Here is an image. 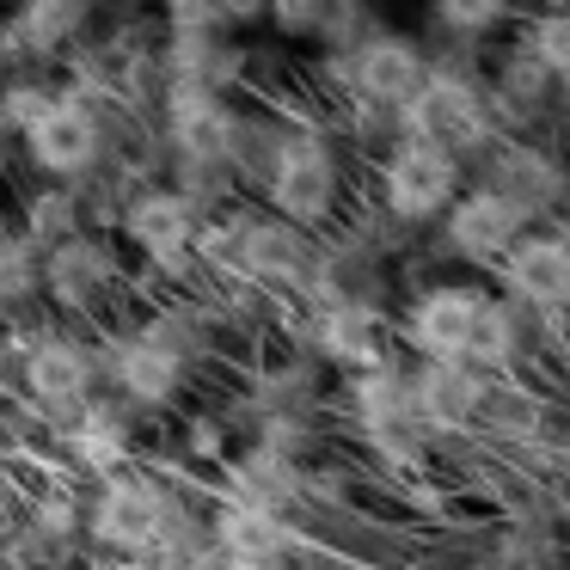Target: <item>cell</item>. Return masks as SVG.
Returning <instances> with one entry per match:
<instances>
[{"label":"cell","mask_w":570,"mask_h":570,"mask_svg":"<svg viewBox=\"0 0 570 570\" xmlns=\"http://www.w3.org/2000/svg\"><path fill=\"white\" fill-rule=\"evenodd\" d=\"M344 148L325 124L313 117H283V148L271 160V178H264V209H276L283 222L307 227H332L344 215Z\"/></svg>","instance_id":"obj_1"},{"label":"cell","mask_w":570,"mask_h":570,"mask_svg":"<svg viewBox=\"0 0 570 570\" xmlns=\"http://www.w3.org/2000/svg\"><path fill=\"white\" fill-rule=\"evenodd\" d=\"M399 136L423 141V148H435V154H454V160L466 166V160H479V154H491L497 141H503V124H497L484 75L435 62V75L417 87V99L399 111Z\"/></svg>","instance_id":"obj_2"},{"label":"cell","mask_w":570,"mask_h":570,"mask_svg":"<svg viewBox=\"0 0 570 570\" xmlns=\"http://www.w3.org/2000/svg\"><path fill=\"white\" fill-rule=\"evenodd\" d=\"M0 374H13L19 393L38 399L43 411H80L105 381V356L68 325H19L0 337Z\"/></svg>","instance_id":"obj_3"},{"label":"cell","mask_w":570,"mask_h":570,"mask_svg":"<svg viewBox=\"0 0 570 570\" xmlns=\"http://www.w3.org/2000/svg\"><path fill=\"white\" fill-rule=\"evenodd\" d=\"M435 75V56L417 31L374 26L368 38H356L350 50H325V80L337 87L344 105H374V111L399 117L417 87Z\"/></svg>","instance_id":"obj_4"},{"label":"cell","mask_w":570,"mask_h":570,"mask_svg":"<svg viewBox=\"0 0 570 570\" xmlns=\"http://www.w3.org/2000/svg\"><path fill=\"white\" fill-rule=\"evenodd\" d=\"M178 521H185L178 497L166 491L160 479L124 466V472H111V479H99V491H92L87 540L99 546L105 558H154L178 533Z\"/></svg>","instance_id":"obj_5"},{"label":"cell","mask_w":570,"mask_h":570,"mask_svg":"<svg viewBox=\"0 0 570 570\" xmlns=\"http://www.w3.org/2000/svg\"><path fill=\"white\" fill-rule=\"evenodd\" d=\"M203 227H209V215H203L178 185L154 178V185H141L136 197L124 203L117 239H124V246L136 252L154 276H166V283H190V276L203 271V258H197Z\"/></svg>","instance_id":"obj_6"},{"label":"cell","mask_w":570,"mask_h":570,"mask_svg":"<svg viewBox=\"0 0 570 570\" xmlns=\"http://www.w3.org/2000/svg\"><path fill=\"white\" fill-rule=\"evenodd\" d=\"M466 190V166L454 154H435L423 141L393 136L374 160V203L393 227H442V215Z\"/></svg>","instance_id":"obj_7"},{"label":"cell","mask_w":570,"mask_h":570,"mask_svg":"<svg viewBox=\"0 0 570 570\" xmlns=\"http://www.w3.org/2000/svg\"><path fill=\"white\" fill-rule=\"evenodd\" d=\"M124 295H129L124 239L92 227V234H80V239L50 252V307L62 320H111Z\"/></svg>","instance_id":"obj_8"},{"label":"cell","mask_w":570,"mask_h":570,"mask_svg":"<svg viewBox=\"0 0 570 570\" xmlns=\"http://www.w3.org/2000/svg\"><path fill=\"white\" fill-rule=\"evenodd\" d=\"M105 13H111V0H19L0 19V43L19 68H50L68 62L87 38H99Z\"/></svg>","instance_id":"obj_9"},{"label":"cell","mask_w":570,"mask_h":570,"mask_svg":"<svg viewBox=\"0 0 570 570\" xmlns=\"http://www.w3.org/2000/svg\"><path fill=\"white\" fill-rule=\"evenodd\" d=\"M99 356H105V381L129 399L136 411H160L185 393V374L190 356H178L160 332L148 325H124V332L99 337Z\"/></svg>","instance_id":"obj_10"},{"label":"cell","mask_w":570,"mask_h":570,"mask_svg":"<svg viewBox=\"0 0 570 570\" xmlns=\"http://www.w3.org/2000/svg\"><path fill=\"white\" fill-rule=\"evenodd\" d=\"M528 215L515 209V203L503 197V190L491 185H466L460 190V203L442 215V246L454 252L460 264H479V271H503V258L528 239Z\"/></svg>","instance_id":"obj_11"},{"label":"cell","mask_w":570,"mask_h":570,"mask_svg":"<svg viewBox=\"0 0 570 570\" xmlns=\"http://www.w3.org/2000/svg\"><path fill=\"white\" fill-rule=\"evenodd\" d=\"M479 185L503 190V197L515 203V209L528 215L533 227L570 203V173H564V160H558L546 141H533V136H503V141H497V148L484 154V178H479Z\"/></svg>","instance_id":"obj_12"},{"label":"cell","mask_w":570,"mask_h":570,"mask_svg":"<svg viewBox=\"0 0 570 570\" xmlns=\"http://www.w3.org/2000/svg\"><path fill=\"white\" fill-rule=\"evenodd\" d=\"M497 276H503V295L515 307H533L546 320L570 313V227H552V222L528 227V239L509 252Z\"/></svg>","instance_id":"obj_13"},{"label":"cell","mask_w":570,"mask_h":570,"mask_svg":"<svg viewBox=\"0 0 570 570\" xmlns=\"http://www.w3.org/2000/svg\"><path fill=\"white\" fill-rule=\"evenodd\" d=\"M484 288L472 283H430L411 301V344L430 362H472V337L484 320Z\"/></svg>","instance_id":"obj_14"},{"label":"cell","mask_w":570,"mask_h":570,"mask_svg":"<svg viewBox=\"0 0 570 570\" xmlns=\"http://www.w3.org/2000/svg\"><path fill=\"white\" fill-rule=\"evenodd\" d=\"M484 87H491V105H497V124H503V136L533 129V124H540V117L558 105V92H564L528 50H521L515 38H509L503 50L491 56V75H484Z\"/></svg>","instance_id":"obj_15"},{"label":"cell","mask_w":570,"mask_h":570,"mask_svg":"<svg viewBox=\"0 0 570 570\" xmlns=\"http://www.w3.org/2000/svg\"><path fill=\"white\" fill-rule=\"evenodd\" d=\"M215 558L234 570H264L288 552V521L276 515V503H252V497H227L209 521Z\"/></svg>","instance_id":"obj_16"},{"label":"cell","mask_w":570,"mask_h":570,"mask_svg":"<svg viewBox=\"0 0 570 570\" xmlns=\"http://www.w3.org/2000/svg\"><path fill=\"white\" fill-rule=\"evenodd\" d=\"M38 307H50V252L19 222L0 227V332L38 325Z\"/></svg>","instance_id":"obj_17"},{"label":"cell","mask_w":570,"mask_h":570,"mask_svg":"<svg viewBox=\"0 0 570 570\" xmlns=\"http://www.w3.org/2000/svg\"><path fill=\"white\" fill-rule=\"evenodd\" d=\"M13 222L26 227L43 252H56V246H68V239L92 234V209H87V190H80V185H31L26 197H19Z\"/></svg>","instance_id":"obj_18"},{"label":"cell","mask_w":570,"mask_h":570,"mask_svg":"<svg viewBox=\"0 0 570 570\" xmlns=\"http://www.w3.org/2000/svg\"><path fill=\"white\" fill-rule=\"evenodd\" d=\"M515 13H521V0H430V26L448 43H460V50H479V43L503 38L515 26Z\"/></svg>","instance_id":"obj_19"},{"label":"cell","mask_w":570,"mask_h":570,"mask_svg":"<svg viewBox=\"0 0 570 570\" xmlns=\"http://www.w3.org/2000/svg\"><path fill=\"white\" fill-rule=\"evenodd\" d=\"M56 99H62V80H50V68H13L0 87V136L26 141Z\"/></svg>","instance_id":"obj_20"},{"label":"cell","mask_w":570,"mask_h":570,"mask_svg":"<svg viewBox=\"0 0 570 570\" xmlns=\"http://www.w3.org/2000/svg\"><path fill=\"white\" fill-rule=\"evenodd\" d=\"M411 399H417L435 423H460L479 405V381H472L466 362H430V368L417 374V386H411Z\"/></svg>","instance_id":"obj_21"},{"label":"cell","mask_w":570,"mask_h":570,"mask_svg":"<svg viewBox=\"0 0 570 570\" xmlns=\"http://www.w3.org/2000/svg\"><path fill=\"white\" fill-rule=\"evenodd\" d=\"M515 43L570 92V13H533L528 26H515Z\"/></svg>","instance_id":"obj_22"},{"label":"cell","mask_w":570,"mask_h":570,"mask_svg":"<svg viewBox=\"0 0 570 570\" xmlns=\"http://www.w3.org/2000/svg\"><path fill=\"white\" fill-rule=\"evenodd\" d=\"M521 350V325H515V307H509V295H491L484 301V320H479V337H472V362L479 368H509ZM466 362V368H472Z\"/></svg>","instance_id":"obj_23"},{"label":"cell","mask_w":570,"mask_h":570,"mask_svg":"<svg viewBox=\"0 0 570 570\" xmlns=\"http://www.w3.org/2000/svg\"><path fill=\"white\" fill-rule=\"evenodd\" d=\"M87 570H154V564H148V558H105V552H99Z\"/></svg>","instance_id":"obj_24"},{"label":"cell","mask_w":570,"mask_h":570,"mask_svg":"<svg viewBox=\"0 0 570 570\" xmlns=\"http://www.w3.org/2000/svg\"><path fill=\"white\" fill-rule=\"evenodd\" d=\"M13 160H19V141H7V136H0V185H7V173H13Z\"/></svg>","instance_id":"obj_25"},{"label":"cell","mask_w":570,"mask_h":570,"mask_svg":"<svg viewBox=\"0 0 570 570\" xmlns=\"http://www.w3.org/2000/svg\"><path fill=\"white\" fill-rule=\"evenodd\" d=\"M13 7H19V0H0V19H7V13H13Z\"/></svg>","instance_id":"obj_26"},{"label":"cell","mask_w":570,"mask_h":570,"mask_svg":"<svg viewBox=\"0 0 570 570\" xmlns=\"http://www.w3.org/2000/svg\"><path fill=\"white\" fill-rule=\"evenodd\" d=\"M564 362H570V344H564Z\"/></svg>","instance_id":"obj_27"},{"label":"cell","mask_w":570,"mask_h":570,"mask_svg":"<svg viewBox=\"0 0 570 570\" xmlns=\"http://www.w3.org/2000/svg\"><path fill=\"white\" fill-rule=\"evenodd\" d=\"M160 7H173V0H160Z\"/></svg>","instance_id":"obj_28"},{"label":"cell","mask_w":570,"mask_h":570,"mask_svg":"<svg viewBox=\"0 0 570 570\" xmlns=\"http://www.w3.org/2000/svg\"><path fill=\"white\" fill-rule=\"evenodd\" d=\"M564 99H570V92H564Z\"/></svg>","instance_id":"obj_29"}]
</instances>
